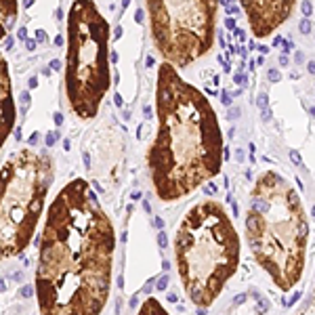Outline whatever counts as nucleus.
Returning <instances> with one entry per match:
<instances>
[{
  "label": "nucleus",
  "instance_id": "e433bc0d",
  "mask_svg": "<svg viewBox=\"0 0 315 315\" xmlns=\"http://www.w3.org/2000/svg\"><path fill=\"white\" fill-rule=\"evenodd\" d=\"M235 36H237V38H242V40H244V32H242V30H235Z\"/></svg>",
  "mask_w": 315,
  "mask_h": 315
},
{
  "label": "nucleus",
  "instance_id": "6e6552de",
  "mask_svg": "<svg viewBox=\"0 0 315 315\" xmlns=\"http://www.w3.org/2000/svg\"><path fill=\"white\" fill-rule=\"evenodd\" d=\"M256 38L271 36L292 15L296 0H240Z\"/></svg>",
  "mask_w": 315,
  "mask_h": 315
},
{
  "label": "nucleus",
  "instance_id": "f8f14e48",
  "mask_svg": "<svg viewBox=\"0 0 315 315\" xmlns=\"http://www.w3.org/2000/svg\"><path fill=\"white\" fill-rule=\"evenodd\" d=\"M166 286H168V275H162L160 280L156 282V288H158V290L162 292V290H166Z\"/></svg>",
  "mask_w": 315,
  "mask_h": 315
},
{
  "label": "nucleus",
  "instance_id": "473e14b6",
  "mask_svg": "<svg viewBox=\"0 0 315 315\" xmlns=\"http://www.w3.org/2000/svg\"><path fill=\"white\" fill-rule=\"evenodd\" d=\"M55 122H57V124L63 122V116H61V114H55Z\"/></svg>",
  "mask_w": 315,
  "mask_h": 315
},
{
  "label": "nucleus",
  "instance_id": "2eb2a0df",
  "mask_svg": "<svg viewBox=\"0 0 315 315\" xmlns=\"http://www.w3.org/2000/svg\"><path fill=\"white\" fill-rule=\"evenodd\" d=\"M258 107H260V109H267V95L265 93L258 95Z\"/></svg>",
  "mask_w": 315,
  "mask_h": 315
},
{
  "label": "nucleus",
  "instance_id": "b1692460",
  "mask_svg": "<svg viewBox=\"0 0 315 315\" xmlns=\"http://www.w3.org/2000/svg\"><path fill=\"white\" fill-rule=\"evenodd\" d=\"M21 296H32V288H30V286L21 288Z\"/></svg>",
  "mask_w": 315,
  "mask_h": 315
},
{
  "label": "nucleus",
  "instance_id": "dca6fc26",
  "mask_svg": "<svg viewBox=\"0 0 315 315\" xmlns=\"http://www.w3.org/2000/svg\"><path fill=\"white\" fill-rule=\"evenodd\" d=\"M269 80H271V82H277V80H280V71L277 69H269Z\"/></svg>",
  "mask_w": 315,
  "mask_h": 315
},
{
  "label": "nucleus",
  "instance_id": "f257e3e1",
  "mask_svg": "<svg viewBox=\"0 0 315 315\" xmlns=\"http://www.w3.org/2000/svg\"><path fill=\"white\" fill-rule=\"evenodd\" d=\"M116 233L84 179L57 193L38 248L40 315H101L111 288Z\"/></svg>",
  "mask_w": 315,
  "mask_h": 315
},
{
  "label": "nucleus",
  "instance_id": "c756f323",
  "mask_svg": "<svg viewBox=\"0 0 315 315\" xmlns=\"http://www.w3.org/2000/svg\"><path fill=\"white\" fill-rule=\"evenodd\" d=\"M59 67H61L59 61H53V63H51V69H59Z\"/></svg>",
  "mask_w": 315,
  "mask_h": 315
},
{
  "label": "nucleus",
  "instance_id": "4468645a",
  "mask_svg": "<svg viewBox=\"0 0 315 315\" xmlns=\"http://www.w3.org/2000/svg\"><path fill=\"white\" fill-rule=\"evenodd\" d=\"M36 40H38V42H46V40H48L46 32H44V30H38V32H36Z\"/></svg>",
  "mask_w": 315,
  "mask_h": 315
},
{
  "label": "nucleus",
  "instance_id": "39448f33",
  "mask_svg": "<svg viewBox=\"0 0 315 315\" xmlns=\"http://www.w3.org/2000/svg\"><path fill=\"white\" fill-rule=\"evenodd\" d=\"M109 84V23L93 0H74L67 13L65 95L78 118H95Z\"/></svg>",
  "mask_w": 315,
  "mask_h": 315
},
{
  "label": "nucleus",
  "instance_id": "a211bd4d",
  "mask_svg": "<svg viewBox=\"0 0 315 315\" xmlns=\"http://www.w3.org/2000/svg\"><path fill=\"white\" fill-rule=\"evenodd\" d=\"M300 6H303V13H305V15H311V2H309V0H305Z\"/></svg>",
  "mask_w": 315,
  "mask_h": 315
},
{
  "label": "nucleus",
  "instance_id": "ea45409f",
  "mask_svg": "<svg viewBox=\"0 0 315 315\" xmlns=\"http://www.w3.org/2000/svg\"><path fill=\"white\" fill-rule=\"evenodd\" d=\"M313 214H315V208H313Z\"/></svg>",
  "mask_w": 315,
  "mask_h": 315
},
{
  "label": "nucleus",
  "instance_id": "2f4dec72",
  "mask_svg": "<svg viewBox=\"0 0 315 315\" xmlns=\"http://www.w3.org/2000/svg\"><path fill=\"white\" fill-rule=\"evenodd\" d=\"M244 300H246V296H244V294H240L237 298H235V305H240V303H244Z\"/></svg>",
  "mask_w": 315,
  "mask_h": 315
},
{
  "label": "nucleus",
  "instance_id": "9d476101",
  "mask_svg": "<svg viewBox=\"0 0 315 315\" xmlns=\"http://www.w3.org/2000/svg\"><path fill=\"white\" fill-rule=\"evenodd\" d=\"M0 2H2V25H4V32H8L15 25L17 0H0Z\"/></svg>",
  "mask_w": 315,
  "mask_h": 315
},
{
  "label": "nucleus",
  "instance_id": "f704fd0d",
  "mask_svg": "<svg viewBox=\"0 0 315 315\" xmlns=\"http://www.w3.org/2000/svg\"><path fill=\"white\" fill-rule=\"evenodd\" d=\"M280 63H282V65H288V57L282 55V57H280Z\"/></svg>",
  "mask_w": 315,
  "mask_h": 315
},
{
  "label": "nucleus",
  "instance_id": "58836bf2",
  "mask_svg": "<svg viewBox=\"0 0 315 315\" xmlns=\"http://www.w3.org/2000/svg\"><path fill=\"white\" fill-rule=\"evenodd\" d=\"M122 4H124V6H128V4H130V0H122Z\"/></svg>",
  "mask_w": 315,
  "mask_h": 315
},
{
  "label": "nucleus",
  "instance_id": "aec40b11",
  "mask_svg": "<svg viewBox=\"0 0 315 315\" xmlns=\"http://www.w3.org/2000/svg\"><path fill=\"white\" fill-rule=\"evenodd\" d=\"M214 191H217V185H214V183H208V185H206V193H208V195H212Z\"/></svg>",
  "mask_w": 315,
  "mask_h": 315
},
{
  "label": "nucleus",
  "instance_id": "c9c22d12",
  "mask_svg": "<svg viewBox=\"0 0 315 315\" xmlns=\"http://www.w3.org/2000/svg\"><path fill=\"white\" fill-rule=\"evenodd\" d=\"M227 11H229V13H237V6H233V4H229V6H227Z\"/></svg>",
  "mask_w": 315,
  "mask_h": 315
},
{
  "label": "nucleus",
  "instance_id": "9b49d317",
  "mask_svg": "<svg viewBox=\"0 0 315 315\" xmlns=\"http://www.w3.org/2000/svg\"><path fill=\"white\" fill-rule=\"evenodd\" d=\"M139 315H168V311L160 305V300H156V298H147L145 303H143V307H141Z\"/></svg>",
  "mask_w": 315,
  "mask_h": 315
},
{
  "label": "nucleus",
  "instance_id": "f03ea898",
  "mask_svg": "<svg viewBox=\"0 0 315 315\" xmlns=\"http://www.w3.org/2000/svg\"><path fill=\"white\" fill-rule=\"evenodd\" d=\"M158 132L147 149L156 195L174 202L219 174L225 147L210 101L177 74L170 61L160 63L156 88Z\"/></svg>",
  "mask_w": 315,
  "mask_h": 315
},
{
  "label": "nucleus",
  "instance_id": "c85d7f7f",
  "mask_svg": "<svg viewBox=\"0 0 315 315\" xmlns=\"http://www.w3.org/2000/svg\"><path fill=\"white\" fill-rule=\"evenodd\" d=\"M55 44H57V46H61V44H63V38H61V36H59V34L55 36Z\"/></svg>",
  "mask_w": 315,
  "mask_h": 315
},
{
  "label": "nucleus",
  "instance_id": "412c9836",
  "mask_svg": "<svg viewBox=\"0 0 315 315\" xmlns=\"http://www.w3.org/2000/svg\"><path fill=\"white\" fill-rule=\"evenodd\" d=\"M11 46H13V38L4 34V48H11Z\"/></svg>",
  "mask_w": 315,
  "mask_h": 315
},
{
  "label": "nucleus",
  "instance_id": "f3484780",
  "mask_svg": "<svg viewBox=\"0 0 315 315\" xmlns=\"http://www.w3.org/2000/svg\"><path fill=\"white\" fill-rule=\"evenodd\" d=\"M158 242H160V248H166V244H168V242H166V233H164V231H160Z\"/></svg>",
  "mask_w": 315,
  "mask_h": 315
},
{
  "label": "nucleus",
  "instance_id": "7c9ffc66",
  "mask_svg": "<svg viewBox=\"0 0 315 315\" xmlns=\"http://www.w3.org/2000/svg\"><path fill=\"white\" fill-rule=\"evenodd\" d=\"M235 82H237V84H242V82H246V78H244V76H240V74H237V76H235Z\"/></svg>",
  "mask_w": 315,
  "mask_h": 315
},
{
  "label": "nucleus",
  "instance_id": "72a5a7b5",
  "mask_svg": "<svg viewBox=\"0 0 315 315\" xmlns=\"http://www.w3.org/2000/svg\"><path fill=\"white\" fill-rule=\"evenodd\" d=\"M307 67H309V71H313V74H315V61H309Z\"/></svg>",
  "mask_w": 315,
  "mask_h": 315
},
{
  "label": "nucleus",
  "instance_id": "bb28decb",
  "mask_svg": "<svg viewBox=\"0 0 315 315\" xmlns=\"http://www.w3.org/2000/svg\"><path fill=\"white\" fill-rule=\"evenodd\" d=\"M25 46H28L30 51H34V48H36V42H34V40H28V42H25Z\"/></svg>",
  "mask_w": 315,
  "mask_h": 315
},
{
  "label": "nucleus",
  "instance_id": "5701e85b",
  "mask_svg": "<svg viewBox=\"0 0 315 315\" xmlns=\"http://www.w3.org/2000/svg\"><path fill=\"white\" fill-rule=\"evenodd\" d=\"M221 101H223L225 105H231V97H229L227 93H223V95H221Z\"/></svg>",
  "mask_w": 315,
  "mask_h": 315
},
{
  "label": "nucleus",
  "instance_id": "0eeeda50",
  "mask_svg": "<svg viewBox=\"0 0 315 315\" xmlns=\"http://www.w3.org/2000/svg\"><path fill=\"white\" fill-rule=\"evenodd\" d=\"M156 48L174 67H187L212 48L219 0H145Z\"/></svg>",
  "mask_w": 315,
  "mask_h": 315
},
{
  "label": "nucleus",
  "instance_id": "6ab92c4d",
  "mask_svg": "<svg viewBox=\"0 0 315 315\" xmlns=\"http://www.w3.org/2000/svg\"><path fill=\"white\" fill-rule=\"evenodd\" d=\"M290 160L294 162V164H300V156H298V151H290Z\"/></svg>",
  "mask_w": 315,
  "mask_h": 315
},
{
  "label": "nucleus",
  "instance_id": "20e7f679",
  "mask_svg": "<svg viewBox=\"0 0 315 315\" xmlns=\"http://www.w3.org/2000/svg\"><path fill=\"white\" fill-rule=\"evenodd\" d=\"M174 258L187 296L210 307L240 265V235L221 204L200 202L183 217Z\"/></svg>",
  "mask_w": 315,
  "mask_h": 315
},
{
  "label": "nucleus",
  "instance_id": "393cba45",
  "mask_svg": "<svg viewBox=\"0 0 315 315\" xmlns=\"http://www.w3.org/2000/svg\"><path fill=\"white\" fill-rule=\"evenodd\" d=\"M284 44V38H280V36H277V38L273 40V46H282Z\"/></svg>",
  "mask_w": 315,
  "mask_h": 315
},
{
  "label": "nucleus",
  "instance_id": "1a4fd4ad",
  "mask_svg": "<svg viewBox=\"0 0 315 315\" xmlns=\"http://www.w3.org/2000/svg\"><path fill=\"white\" fill-rule=\"evenodd\" d=\"M13 97H11V82H8L6 61L2 59V141L8 139L15 124V109H13Z\"/></svg>",
  "mask_w": 315,
  "mask_h": 315
},
{
  "label": "nucleus",
  "instance_id": "423d86ee",
  "mask_svg": "<svg viewBox=\"0 0 315 315\" xmlns=\"http://www.w3.org/2000/svg\"><path fill=\"white\" fill-rule=\"evenodd\" d=\"M55 166L48 154L21 149L2 166L0 246L2 258H11L30 244L40 221Z\"/></svg>",
  "mask_w": 315,
  "mask_h": 315
},
{
  "label": "nucleus",
  "instance_id": "a878e982",
  "mask_svg": "<svg viewBox=\"0 0 315 315\" xmlns=\"http://www.w3.org/2000/svg\"><path fill=\"white\" fill-rule=\"evenodd\" d=\"M225 23H227V28H229V30H233V28H235V19H227Z\"/></svg>",
  "mask_w": 315,
  "mask_h": 315
},
{
  "label": "nucleus",
  "instance_id": "cd10ccee",
  "mask_svg": "<svg viewBox=\"0 0 315 315\" xmlns=\"http://www.w3.org/2000/svg\"><path fill=\"white\" fill-rule=\"evenodd\" d=\"M156 227H158V229H162V227H164V221H162L160 217H156Z\"/></svg>",
  "mask_w": 315,
  "mask_h": 315
},
{
  "label": "nucleus",
  "instance_id": "7ed1b4c3",
  "mask_svg": "<svg viewBox=\"0 0 315 315\" xmlns=\"http://www.w3.org/2000/svg\"><path fill=\"white\" fill-rule=\"evenodd\" d=\"M307 235V217L294 187L273 170L263 172L246 212V240L256 263L282 292L294 288L303 275Z\"/></svg>",
  "mask_w": 315,
  "mask_h": 315
},
{
  "label": "nucleus",
  "instance_id": "ddd939ff",
  "mask_svg": "<svg viewBox=\"0 0 315 315\" xmlns=\"http://www.w3.org/2000/svg\"><path fill=\"white\" fill-rule=\"evenodd\" d=\"M298 30H300L303 34H309V32H311V23H309V19H303L300 25H298Z\"/></svg>",
  "mask_w": 315,
  "mask_h": 315
},
{
  "label": "nucleus",
  "instance_id": "4c0bfd02",
  "mask_svg": "<svg viewBox=\"0 0 315 315\" xmlns=\"http://www.w3.org/2000/svg\"><path fill=\"white\" fill-rule=\"evenodd\" d=\"M134 17H137V21H141V19H143V11H137V15H134Z\"/></svg>",
  "mask_w": 315,
  "mask_h": 315
},
{
  "label": "nucleus",
  "instance_id": "4be33fe9",
  "mask_svg": "<svg viewBox=\"0 0 315 315\" xmlns=\"http://www.w3.org/2000/svg\"><path fill=\"white\" fill-rule=\"evenodd\" d=\"M55 139H57V132H51L48 137H46V145H53V143H55Z\"/></svg>",
  "mask_w": 315,
  "mask_h": 315
}]
</instances>
